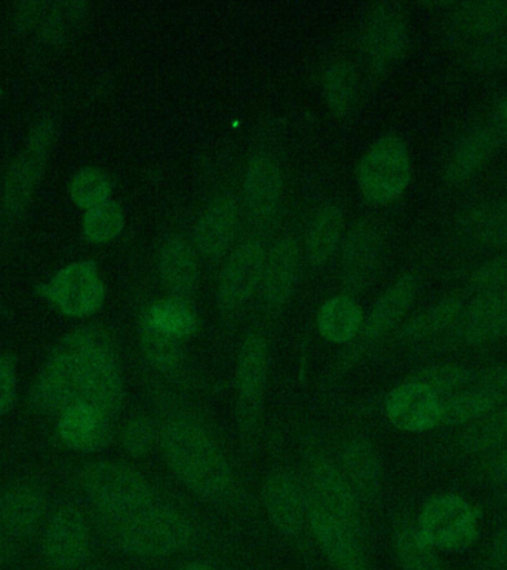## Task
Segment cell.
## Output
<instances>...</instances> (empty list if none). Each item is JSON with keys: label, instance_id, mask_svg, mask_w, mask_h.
<instances>
[{"label": "cell", "instance_id": "7a4b0ae2", "mask_svg": "<svg viewBox=\"0 0 507 570\" xmlns=\"http://www.w3.org/2000/svg\"><path fill=\"white\" fill-rule=\"evenodd\" d=\"M160 445L169 468L191 492L217 503L233 498L235 479L225 453L193 419H169L160 431Z\"/></svg>", "mask_w": 507, "mask_h": 570}, {"label": "cell", "instance_id": "d6986e66", "mask_svg": "<svg viewBox=\"0 0 507 570\" xmlns=\"http://www.w3.org/2000/svg\"><path fill=\"white\" fill-rule=\"evenodd\" d=\"M300 276V252L292 238H282L270 249L262 271L261 296L267 311L278 314L292 297Z\"/></svg>", "mask_w": 507, "mask_h": 570}, {"label": "cell", "instance_id": "ba28073f", "mask_svg": "<svg viewBox=\"0 0 507 570\" xmlns=\"http://www.w3.org/2000/svg\"><path fill=\"white\" fill-rule=\"evenodd\" d=\"M39 293L71 318H84L100 311L106 301V287L96 263L76 262L58 271Z\"/></svg>", "mask_w": 507, "mask_h": 570}, {"label": "cell", "instance_id": "7c38bea8", "mask_svg": "<svg viewBox=\"0 0 507 570\" xmlns=\"http://www.w3.org/2000/svg\"><path fill=\"white\" fill-rule=\"evenodd\" d=\"M52 134L53 127L49 120L36 125L26 149L9 167L2 191L3 207L8 213H20L29 203L36 183L42 174Z\"/></svg>", "mask_w": 507, "mask_h": 570}, {"label": "cell", "instance_id": "d6a6232c", "mask_svg": "<svg viewBox=\"0 0 507 570\" xmlns=\"http://www.w3.org/2000/svg\"><path fill=\"white\" fill-rule=\"evenodd\" d=\"M500 401L503 400L497 392L484 385L458 392L443 401V421L440 423L461 425V423L479 421L496 410Z\"/></svg>", "mask_w": 507, "mask_h": 570}, {"label": "cell", "instance_id": "836d02e7", "mask_svg": "<svg viewBox=\"0 0 507 570\" xmlns=\"http://www.w3.org/2000/svg\"><path fill=\"white\" fill-rule=\"evenodd\" d=\"M324 97L334 116L342 118L354 109L358 97V76L349 62H336L324 75Z\"/></svg>", "mask_w": 507, "mask_h": 570}, {"label": "cell", "instance_id": "30bf717a", "mask_svg": "<svg viewBox=\"0 0 507 570\" xmlns=\"http://www.w3.org/2000/svg\"><path fill=\"white\" fill-rule=\"evenodd\" d=\"M307 524L334 570H371L362 548V537L338 520L309 493Z\"/></svg>", "mask_w": 507, "mask_h": 570}, {"label": "cell", "instance_id": "2e32d148", "mask_svg": "<svg viewBox=\"0 0 507 570\" xmlns=\"http://www.w3.org/2000/svg\"><path fill=\"white\" fill-rule=\"evenodd\" d=\"M382 235L376 223L359 222L347 236L342 248V284L347 292L367 288L380 265Z\"/></svg>", "mask_w": 507, "mask_h": 570}, {"label": "cell", "instance_id": "f907efd6", "mask_svg": "<svg viewBox=\"0 0 507 570\" xmlns=\"http://www.w3.org/2000/svg\"><path fill=\"white\" fill-rule=\"evenodd\" d=\"M494 116H496L498 128L507 137V97L498 98L494 107Z\"/></svg>", "mask_w": 507, "mask_h": 570}, {"label": "cell", "instance_id": "7bdbcfd3", "mask_svg": "<svg viewBox=\"0 0 507 570\" xmlns=\"http://www.w3.org/2000/svg\"><path fill=\"white\" fill-rule=\"evenodd\" d=\"M474 373L460 365H435L417 374L416 381L429 386L439 395V392L460 390L471 382Z\"/></svg>", "mask_w": 507, "mask_h": 570}, {"label": "cell", "instance_id": "c3c4849f", "mask_svg": "<svg viewBox=\"0 0 507 570\" xmlns=\"http://www.w3.org/2000/svg\"><path fill=\"white\" fill-rule=\"evenodd\" d=\"M480 385L497 392L501 400L507 399V367L489 370L488 373H485Z\"/></svg>", "mask_w": 507, "mask_h": 570}, {"label": "cell", "instance_id": "f5cc1de1", "mask_svg": "<svg viewBox=\"0 0 507 570\" xmlns=\"http://www.w3.org/2000/svg\"><path fill=\"white\" fill-rule=\"evenodd\" d=\"M0 541H2V537H0Z\"/></svg>", "mask_w": 507, "mask_h": 570}, {"label": "cell", "instance_id": "9a60e30c", "mask_svg": "<svg viewBox=\"0 0 507 570\" xmlns=\"http://www.w3.org/2000/svg\"><path fill=\"white\" fill-rule=\"evenodd\" d=\"M386 413L399 430L427 431L443 421V401L429 386L411 381L390 392L386 400Z\"/></svg>", "mask_w": 507, "mask_h": 570}, {"label": "cell", "instance_id": "4fadbf2b", "mask_svg": "<svg viewBox=\"0 0 507 570\" xmlns=\"http://www.w3.org/2000/svg\"><path fill=\"white\" fill-rule=\"evenodd\" d=\"M43 551L48 563L60 570H73L89 554V529L79 508H58L44 530Z\"/></svg>", "mask_w": 507, "mask_h": 570}, {"label": "cell", "instance_id": "ee69618b", "mask_svg": "<svg viewBox=\"0 0 507 570\" xmlns=\"http://www.w3.org/2000/svg\"><path fill=\"white\" fill-rule=\"evenodd\" d=\"M158 432L155 423L146 416L129 419L122 431V444L125 450L133 458L149 454L155 448Z\"/></svg>", "mask_w": 507, "mask_h": 570}, {"label": "cell", "instance_id": "f546056e", "mask_svg": "<svg viewBox=\"0 0 507 570\" xmlns=\"http://www.w3.org/2000/svg\"><path fill=\"white\" fill-rule=\"evenodd\" d=\"M138 333H140L142 354L153 368L168 377L182 376V370H185L182 338L165 332L151 323L145 314L141 315Z\"/></svg>", "mask_w": 507, "mask_h": 570}, {"label": "cell", "instance_id": "ab89813d", "mask_svg": "<svg viewBox=\"0 0 507 570\" xmlns=\"http://www.w3.org/2000/svg\"><path fill=\"white\" fill-rule=\"evenodd\" d=\"M125 225L123 212L119 204L109 203L88 209L83 218V235L91 243H107L118 238Z\"/></svg>", "mask_w": 507, "mask_h": 570}, {"label": "cell", "instance_id": "277c9868", "mask_svg": "<svg viewBox=\"0 0 507 570\" xmlns=\"http://www.w3.org/2000/svg\"><path fill=\"white\" fill-rule=\"evenodd\" d=\"M125 551L165 557L185 550L193 538L189 520L172 508L153 503L106 530Z\"/></svg>", "mask_w": 507, "mask_h": 570}, {"label": "cell", "instance_id": "74e56055", "mask_svg": "<svg viewBox=\"0 0 507 570\" xmlns=\"http://www.w3.org/2000/svg\"><path fill=\"white\" fill-rule=\"evenodd\" d=\"M147 318L165 332L176 334L180 338L189 337L198 332L199 321L196 312L187 302L168 298L156 302L145 311Z\"/></svg>", "mask_w": 507, "mask_h": 570}, {"label": "cell", "instance_id": "1f68e13d", "mask_svg": "<svg viewBox=\"0 0 507 570\" xmlns=\"http://www.w3.org/2000/svg\"><path fill=\"white\" fill-rule=\"evenodd\" d=\"M364 312L350 296H337L325 302L318 314V328L328 342L349 343L364 328Z\"/></svg>", "mask_w": 507, "mask_h": 570}, {"label": "cell", "instance_id": "b9f144b4", "mask_svg": "<svg viewBox=\"0 0 507 570\" xmlns=\"http://www.w3.org/2000/svg\"><path fill=\"white\" fill-rule=\"evenodd\" d=\"M34 12L27 11L31 16L38 17L34 21V29L42 31L44 38L58 39L64 33L67 24L64 22L74 21L78 18L79 3H42V11H38L36 4H30Z\"/></svg>", "mask_w": 507, "mask_h": 570}, {"label": "cell", "instance_id": "4316f807", "mask_svg": "<svg viewBox=\"0 0 507 570\" xmlns=\"http://www.w3.org/2000/svg\"><path fill=\"white\" fill-rule=\"evenodd\" d=\"M416 293V276H400L372 306L371 314L364 323L362 333L365 338L377 341V338L394 330L411 307Z\"/></svg>", "mask_w": 507, "mask_h": 570}, {"label": "cell", "instance_id": "d4e9b609", "mask_svg": "<svg viewBox=\"0 0 507 570\" xmlns=\"http://www.w3.org/2000/svg\"><path fill=\"white\" fill-rule=\"evenodd\" d=\"M160 278L169 296L189 303L199 285L193 249L180 236H169L159 252Z\"/></svg>", "mask_w": 507, "mask_h": 570}, {"label": "cell", "instance_id": "d590c367", "mask_svg": "<svg viewBox=\"0 0 507 570\" xmlns=\"http://www.w3.org/2000/svg\"><path fill=\"white\" fill-rule=\"evenodd\" d=\"M395 551L404 570H445L435 548L422 542L412 525L400 524L396 529Z\"/></svg>", "mask_w": 507, "mask_h": 570}, {"label": "cell", "instance_id": "db71d44e", "mask_svg": "<svg viewBox=\"0 0 507 570\" xmlns=\"http://www.w3.org/2000/svg\"><path fill=\"white\" fill-rule=\"evenodd\" d=\"M507 200V199H506Z\"/></svg>", "mask_w": 507, "mask_h": 570}, {"label": "cell", "instance_id": "4dcf8cb0", "mask_svg": "<svg viewBox=\"0 0 507 570\" xmlns=\"http://www.w3.org/2000/svg\"><path fill=\"white\" fill-rule=\"evenodd\" d=\"M342 232V212L328 204L314 214L306 230L307 261L316 267L327 265L336 253Z\"/></svg>", "mask_w": 507, "mask_h": 570}, {"label": "cell", "instance_id": "cb8c5ba5", "mask_svg": "<svg viewBox=\"0 0 507 570\" xmlns=\"http://www.w3.org/2000/svg\"><path fill=\"white\" fill-rule=\"evenodd\" d=\"M239 209L233 195L213 199L200 216L195 229L196 247L205 257L217 258L226 253L238 227Z\"/></svg>", "mask_w": 507, "mask_h": 570}, {"label": "cell", "instance_id": "52a82bcc", "mask_svg": "<svg viewBox=\"0 0 507 570\" xmlns=\"http://www.w3.org/2000/svg\"><path fill=\"white\" fill-rule=\"evenodd\" d=\"M267 374L269 346L266 338L260 333H249L243 338L236 363V417L245 440H252L260 426Z\"/></svg>", "mask_w": 507, "mask_h": 570}, {"label": "cell", "instance_id": "f1b7e54d", "mask_svg": "<svg viewBox=\"0 0 507 570\" xmlns=\"http://www.w3.org/2000/svg\"><path fill=\"white\" fill-rule=\"evenodd\" d=\"M47 499L42 489L20 483L9 488L0 499V520L17 534H29L42 519Z\"/></svg>", "mask_w": 507, "mask_h": 570}, {"label": "cell", "instance_id": "7402d4cb", "mask_svg": "<svg viewBox=\"0 0 507 570\" xmlns=\"http://www.w3.org/2000/svg\"><path fill=\"white\" fill-rule=\"evenodd\" d=\"M463 341L470 345L507 337V289L480 293L461 314Z\"/></svg>", "mask_w": 507, "mask_h": 570}, {"label": "cell", "instance_id": "e575fe53", "mask_svg": "<svg viewBox=\"0 0 507 570\" xmlns=\"http://www.w3.org/2000/svg\"><path fill=\"white\" fill-rule=\"evenodd\" d=\"M507 444V407L493 410L463 432L460 445L467 453L487 452Z\"/></svg>", "mask_w": 507, "mask_h": 570}, {"label": "cell", "instance_id": "60d3db41", "mask_svg": "<svg viewBox=\"0 0 507 570\" xmlns=\"http://www.w3.org/2000/svg\"><path fill=\"white\" fill-rule=\"evenodd\" d=\"M466 62L470 70L479 73H496L507 69V27L483 42L475 43L467 53Z\"/></svg>", "mask_w": 507, "mask_h": 570}, {"label": "cell", "instance_id": "ac0fdd59", "mask_svg": "<svg viewBox=\"0 0 507 570\" xmlns=\"http://www.w3.org/2000/svg\"><path fill=\"white\" fill-rule=\"evenodd\" d=\"M445 26L448 38L454 42H483L507 27V2L483 0L454 3L449 7Z\"/></svg>", "mask_w": 507, "mask_h": 570}, {"label": "cell", "instance_id": "44dd1931", "mask_svg": "<svg viewBox=\"0 0 507 570\" xmlns=\"http://www.w3.org/2000/svg\"><path fill=\"white\" fill-rule=\"evenodd\" d=\"M498 137L487 125L471 128L449 151L444 165V181L448 186H460L484 168L497 150Z\"/></svg>", "mask_w": 507, "mask_h": 570}, {"label": "cell", "instance_id": "3957f363", "mask_svg": "<svg viewBox=\"0 0 507 570\" xmlns=\"http://www.w3.org/2000/svg\"><path fill=\"white\" fill-rule=\"evenodd\" d=\"M80 479L106 530L156 502L149 481L122 463H92L84 468Z\"/></svg>", "mask_w": 507, "mask_h": 570}, {"label": "cell", "instance_id": "681fc988", "mask_svg": "<svg viewBox=\"0 0 507 570\" xmlns=\"http://www.w3.org/2000/svg\"><path fill=\"white\" fill-rule=\"evenodd\" d=\"M489 476L498 484H507V445L494 456L488 468Z\"/></svg>", "mask_w": 507, "mask_h": 570}, {"label": "cell", "instance_id": "7dc6e473", "mask_svg": "<svg viewBox=\"0 0 507 570\" xmlns=\"http://www.w3.org/2000/svg\"><path fill=\"white\" fill-rule=\"evenodd\" d=\"M489 561L494 568L507 569V525L494 538L491 550H489Z\"/></svg>", "mask_w": 507, "mask_h": 570}, {"label": "cell", "instance_id": "6da1fadb", "mask_svg": "<svg viewBox=\"0 0 507 570\" xmlns=\"http://www.w3.org/2000/svg\"><path fill=\"white\" fill-rule=\"evenodd\" d=\"M39 412L60 416L88 404L111 419L122 409L125 390L113 338L100 327H82L62 337L31 387Z\"/></svg>", "mask_w": 507, "mask_h": 570}, {"label": "cell", "instance_id": "ffe728a7", "mask_svg": "<svg viewBox=\"0 0 507 570\" xmlns=\"http://www.w3.org/2000/svg\"><path fill=\"white\" fill-rule=\"evenodd\" d=\"M57 430L67 448L91 453L110 443L113 419L92 405L79 404L58 416Z\"/></svg>", "mask_w": 507, "mask_h": 570}, {"label": "cell", "instance_id": "8fae6325", "mask_svg": "<svg viewBox=\"0 0 507 570\" xmlns=\"http://www.w3.org/2000/svg\"><path fill=\"white\" fill-rule=\"evenodd\" d=\"M266 254L258 240H249L235 249L218 279L217 305L227 318L247 306L265 271Z\"/></svg>", "mask_w": 507, "mask_h": 570}, {"label": "cell", "instance_id": "5b68a950", "mask_svg": "<svg viewBox=\"0 0 507 570\" xmlns=\"http://www.w3.org/2000/svg\"><path fill=\"white\" fill-rule=\"evenodd\" d=\"M411 180V158L405 142L396 136L378 138L360 160L359 189L377 205L394 203Z\"/></svg>", "mask_w": 507, "mask_h": 570}, {"label": "cell", "instance_id": "e0dca14e", "mask_svg": "<svg viewBox=\"0 0 507 570\" xmlns=\"http://www.w3.org/2000/svg\"><path fill=\"white\" fill-rule=\"evenodd\" d=\"M262 499L271 523L285 537H298L307 524V497L287 471L267 476Z\"/></svg>", "mask_w": 507, "mask_h": 570}, {"label": "cell", "instance_id": "484cf974", "mask_svg": "<svg viewBox=\"0 0 507 570\" xmlns=\"http://www.w3.org/2000/svg\"><path fill=\"white\" fill-rule=\"evenodd\" d=\"M457 229L471 244L507 249V200L475 205L460 214Z\"/></svg>", "mask_w": 507, "mask_h": 570}, {"label": "cell", "instance_id": "f6af8a7d", "mask_svg": "<svg viewBox=\"0 0 507 570\" xmlns=\"http://www.w3.org/2000/svg\"><path fill=\"white\" fill-rule=\"evenodd\" d=\"M470 285L480 293L507 289V254L489 258L488 262L476 267L471 272Z\"/></svg>", "mask_w": 507, "mask_h": 570}, {"label": "cell", "instance_id": "bcb514c9", "mask_svg": "<svg viewBox=\"0 0 507 570\" xmlns=\"http://www.w3.org/2000/svg\"><path fill=\"white\" fill-rule=\"evenodd\" d=\"M17 400V370L11 356L0 355V417L7 414Z\"/></svg>", "mask_w": 507, "mask_h": 570}, {"label": "cell", "instance_id": "f35d334b", "mask_svg": "<svg viewBox=\"0 0 507 570\" xmlns=\"http://www.w3.org/2000/svg\"><path fill=\"white\" fill-rule=\"evenodd\" d=\"M111 181L106 173L98 168H83L76 174L70 185V196L80 208L92 209L109 203Z\"/></svg>", "mask_w": 507, "mask_h": 570}, {"label": "cell", "instance_id": "83f0119b", "mask_svg": "<svg viewBox=\"0 0 507 570\" xmlns=\"http://www.w3.org/2000/svg\"><path fill=\"white\" fill-rule=\"evenodd\" d=\"M340 468L360 501H372L381 484L380 462L371 443L350 439L341 449Z\"/></svg>", "mask_w": 507, "mask_h": 570}, {"label": "cell", "instance_id": "8d00e7d4", "mask_svg": "<svg viewBox=\"0 0 507 570\" xmlns=\"http://www.w3.org/2000/svg\"><path fill=\"white\" fill-rule=\"evenodd\" d=\"M461 314L463 303L456 297H445L417 315L404 328L402 336L411 341L435 336L460 318Z\"/></svg>", "mask_w": 507, "mask_h": 570}, {"label": "cell", "instance_id": "8992f818", "mask_svg": "<svg viewBox=\"0 0 507 570\" xmlns=\"http://www.w3.org/2000/svg\"><path fill=\"white\" fill-rule=\"evenodd\" d=\"M416 532L435 550L465 551L478 538V512L456 494H440L422 507Z\"/></svg>", "mask_w": 507, "mask_h": 570}, {"label": "cell", "instance_id": "603a6c76", "mask_svg": "<svg viewBox=\"0 0 507 570\" xmlns=\"http://www.w3.org/2000/svg\"><path fill=\"white\" fill-rule=\"evenodd\" d=\"M284 180L278 163L270 155L254 156L245 176L243 194L249 213L257 220H269L278 212Z\"/></svg>", "mask_w": 507, "mask_h": 570}, {"label": "cell", "instance_id": "9c48e42d", "mask_svg": "<svg viewBox=\"0 0 507 570\" xmlns=\"http://www.w3.org/2000/svg\"><path fill=\"white\" fill-rule=\"evenodd\" d=\"M307 470L310 497L364 538L365 524L360 512V499L342 474L341 468L331 459L311 450L307 456Z\"/></svg>", "mask_w": 507, "mask_h": 570}, {"label": "cell", "instance_id": "816d5d0a", "mask_svg": "<svg viewBox=\"0 0 507 570\" xmlns=\"http://www.w3.org/2000/svg\"><path fill=\"white\" fill-rule=\"evenodd\" d=\"M177 570H217L211 568V566L203 564V563H187L185 566H181V568H178Z\"/></svg>", "mask_w": 507, "mask_h": 570}, {"label": "cell", "instance_id": "5bb4252c", "mask_svg": "<svg viewBox=\"0 0 507 570\" xmlns=\"http://www.w3.org/2000/svg\"><path fill=\"white\" fill-rule=\"evenodd\" d=\"M408 26L398 4L378 3L368 12L362 29V47L377 67L398 60L407 48Z\"/></svg>", "mask_w": 507, "mask_h": 570}]
</instances>
